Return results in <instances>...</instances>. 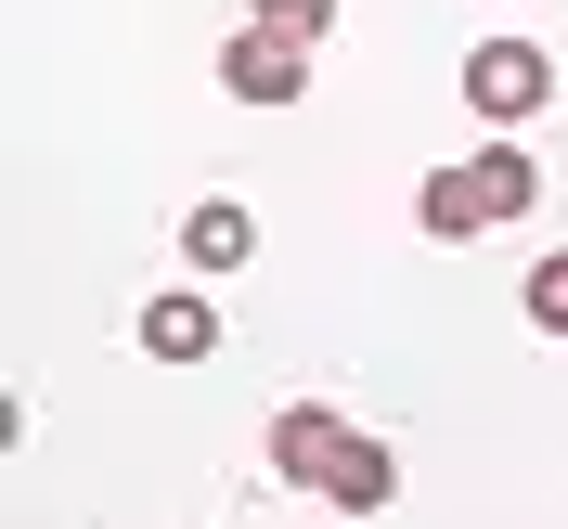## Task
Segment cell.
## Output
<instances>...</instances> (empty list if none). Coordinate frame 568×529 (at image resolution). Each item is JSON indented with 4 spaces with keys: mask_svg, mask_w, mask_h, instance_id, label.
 <instances>
[{
    "mask_svg": "<svg viewBox=\"0 0 568 529\" xmlns=\"http://www.w3.org/2000/svg\"><path fill=\"white\" fill-rule=\"evenodd\" d=\"M542 207V169L517 155V142H491V155H465V169H426L414 220H426V246H478L491 220H530Z\"/></svg>",
    "mask_w": 568,
    "mask_h": 529,
    "instance_id": "obj_1",
    "label": "cell"
},
{
    "mask_svg": "<svg viewBox=\"0 0 568 529\" xmlns=\"http://www.w3.org/2000/svg\"><path fill=\"white\" fill-rule=\"evenodd\" d=\"M465 104L491 116V130H530V116L556 104V52H542V39H478V52H465Z\"/></svg>",
    "mask_w": 568,
    "mask_h": 529,
    "instance_id": "obj_2",
    "label": "cell"
},
{
    "mask_svg": "<svg viewBox=\"0 0 568 529\" xmlns=\"http://www.w3.org/2000/svg\"><path fill=\"white\" fill-rule=\"evenodd\" d=\"M220 91H233V104H297V91H311V39H284V27H233L220 39Z\"/></svg>",
    "mask_w": 568,
    "mask_h": 529,
    "instance_id": "obj_3",
    "label": "cell"
},
{
    "mask_svg": "<svg viewBox=\"0 0 568 529\" xmlns=\"http://www.w3.org/2000/svg\"><path fill=\"white\" fill-rule=\"evenodd\" d=\"M336 452H349V426L323 414V400H284V414H272V478H284V491H323Z\"/></svg>",
    "mask_w": 568,
    "mask_h": 529,
    "instance_id": "obj_4",
    "label": "cell"
},
{
    "mask_svg": "<svg viewBox=\"0 0 568 529\" xmlns=\"http://www.w3.org/2000/svg\"><path fill=\"white\" fill-rule=\"evenodd\" d=\"M181 258H194V272H246V258H258L246 194H194V207H181Z\"/></svg>",
    "mask_w": 568,
    "mask_h": 529,
    "instance_id": "obj_5",
    "label": "cell"
},
{
    "mask_svg": "<svg viewBox=\"0 0 568 529\" xmlns=\"http://www.w3.org/2000/svg\"><path fill=\"white\" fill-rule=\"evenodd\" d=\"M323 503H336V517H388V503H400V452L349 426V452H336V478H323Z\"/></svg>",
    "mask_w": 568,
    "mask_h": 529,
    "instance_id": "obj_6",
    "label": "cell"
},
{
    "mask_svg": "<svg viewBox=\"0 0 568 529\" xmlns=\"http://www.w3.org/2000/svg\"><path fill=\"white\" fill-rule=\"evenodd\" d=\"M207 349H220L207 297H142V362H207Z\"/></svg>",
    "mask_w": 568,
    "mask_h": 529,
    "instance_id": "obj_7",
    "label": "cell"
},
{
    "mask_svg": "<svg viewBox=\"0 0 568 529\" xmlns=\"http://www.w3.org/2000/svg\"><path fill=\"white\" fill-rule=\"evenodd\" d=\"M517 311H530V323H542V336H568V258H542V272H530V284H517Z\"/></svg>",
    "mask_w": 568,
    "mask_h": 529,
    "instance_id": "obj_8",
    "label": "cell"
},
{
    "mask_svg": "<svg viewBox=\"0 0 568 529\" xmlns=\"http://www.w3.org/2000/svg\"><path fill=\"white\" fill-rule=\"evenodd\" d=\"M246 13L284 27V39H311V52H323V27H336V0H246Z\"/></svg>",
    "mask_w": 568,
    "mask_h": 529,
    "instance_id": "obj_9",
    "label": "cell"
}]
</instances>
